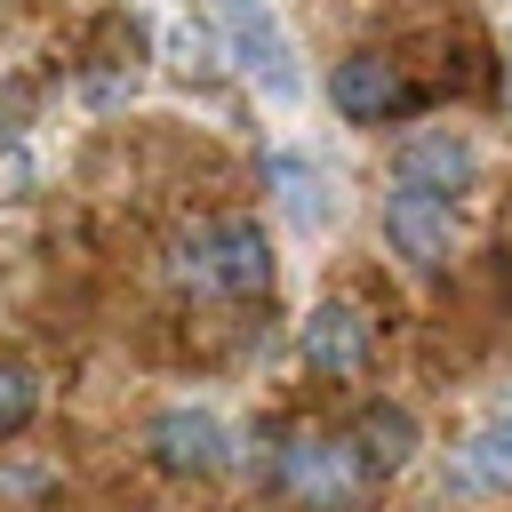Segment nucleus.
<instances>
[{
  "instance_id": "20e7f679",
  "label": "nucleus",
  "mask_w": 512,
  "mask_h": 512,
  "mask_svg": "<svg viewBox=\"0 0 512 512\" xmlns=\"http://www.w3.org/2000/svg\"><path fill=\"white\" fill-rule=\"evenodd\" d=\"M152 464L184 472V480H208V472L232 464V424L216 408H160L152 416Z\"/></svg>"
},
{
  "instance_id": "39448f33",
  "label": "nucleus",
  "mask_w": 512,
  "mask_h": 512,
  "mask_svg": "<svg viewBox=\"0 0 512 512\" xmlns=\"http://www.w3.org/2000/svg\"><path fill=\"white\" fill-rule=\"evenodd\" d=\"M472 176H480V152H472V136H456V128H416V136L392 152V184L432 192V200H456Z\"/></svg>"
},
{
  "instance_id": "6e6552de",
  "label": "nucleus",
  "mask_w": 512,
  "mask_h": 512,
  "mask_svg": "<svg viewBox=\"0 0 512 512\" xmlns=\"http://www.w3.org/2000/svg\"><path fill=\"white\" fill-rule=\"evenodd\" d=\"M368 344H376V328H368V312H360L352 296L312 304V320H304V360H312L320 376H360V368H368Z\"/></svg>"
},
{
  "instance_id": "423d86ee",
  "label": "nucleus",
  "mask_w": 512,
  "mask_h": 512,
  "mask_svg": "<svg viewBox=\"0 0 512 512\" xmlns=\"http://www.w3.org/2000/svg\"><path fill=\"white\" fill-rule=\"evenodd\" d=\"M384 240H392V256L408 272H440L448 264V240H456V216H448V200L392 184L384 192Z\"/></svg>"
},
{
  "instance_id": "f8f14e48",
  "label": "nucleus",
  "mask_w": 512,
  "mask_h": 512,
  "mask_svg": "<svg viewBox=\"0 0 512 512\" xmlns=\"http://www.w3.org/2000/svg\"><path fill=\"white\" fill-rule=\"evenodd\" d=\"M32 408H40V384H32V368L0 360V432H16V424H24Z\"/></svg>"
},
{
  "instance_id": "f257e3e1",
  "label": "nucleus",
  "mask_w": 512,
  "mask_h": 512,
  "mask_svg": "<svg viewBox=\"0 0 512 512\" xmlns=\"http://www.w3.org/2000/svg\"><path fill=\"white\" fill-rule=\"evenodd\" d=\"M176 280L200 296H264L272 280V248L248 216H208L176 240Z\"/></svg>"
},
{
  "instance_id": "9d476101",
  "label": "nucleus",
  "mask_w": 512,
  "mask_h": 512,
  "mask_svg": "<svg viewBox=\"0 0 512 512\" xmlns=\"http://www.w3.org/2000/svg\"><path fill=\"white\" fill-rule=\"evenodd\" d=\"M456 488L464 496H512V408L480 416L456 448Z\"/></svg>"
},
{
  "instance_id": "9b49d317",
  "label": "nucleus",
  "mask_w": 512,
  "mask_h": 512,
  "mask_svg": "<svg viewBox=\"0 0 512 512\" xmlns=\"http://www.w3.org/2000/svg\"><path fill=\"white\" fill-rule=\"evenodd\" d=\"M352 456H360L368 480H376V472H400V464L416 456V416L392 408V400H376V408L360 416V432H352Z\"/></svg>"
},
{
  "instance_id": "0eeeda50",
  "label": "nucleus",
  "mask_w": 512,
  "mask_h": 512,
  "mask_svg": "<svg viewBox=\"0 0 512 512\" xmlns=\"http://www.w3.org/2000/svg\"><path fill=\"white\" fill-rule=\"evenodd\" d=\"M328 104L344 112V120H392V112H408L416 104V88L400 80V64H384V56H344L336 72H328Z\"/></svg>"
},
{
  "instance_id": "1a4fd4ad",
  "label": "nucleus",
  "mask_w": 512,
  "mask_h": 512,
  "mask_svg": "<svg viewBox=\"0 0 512 512\" xmlns=\"http://www.w3.org/2000/svg\"><path fill=\"white\" fill-rule=\"evenodd\" d=\"M264 184H272L280 216L304 224V232H320V224L336 216V176H328L320 160H304V152H272V160H264Z\"/></svg>"
},
{
  "instance_id": "f03ea898",
  "label": "nucleus",
  "mask_w": 512,
  "mask_h": 512,
  "mask_svg": "<svg viewBox=\"0 0 512 512\" xmlns=\"http://www.w3.org/2000/svg\"><path fill=\"white\" fill-rule=\"evenodd\" d=\"M216 24H224V48L232 64L272 96V104H296L304 96V72H296V40L280 32V16L264 0H216Z\"/></svg>"
},
{
  "instance_id": "7ed1b4c3",
  "label": "nucleus",
  "mask_w": 512,
  "mask_h": 512,
  "mask_svg": "<svg viewBox=\"0 0 512 512\" xmlns=\"http://www.w3.org/2000/svg\"><path fill=\"white\" fill-rule=\"evenodd\" d=\"M280 488H288L304 512H344V504L368 488V472H360L352 440H336V432H296V440L280 448Z\"/></svg>"
}]
</instances>
